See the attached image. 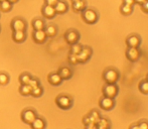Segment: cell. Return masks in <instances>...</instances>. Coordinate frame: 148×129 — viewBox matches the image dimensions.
Here are the masks:
<instances>
[{
    "instance_id": "1",
    "label": "cell",
    "mask_w": 148,
    "mask_h": 129,
    "mask_svg": "<svg viewBox=\"0 0 148 129\" xmlns=\"http://www.w3.org/2000/svg\"><path fill=\"white\" fill-rule=\"evenodd\" d=\"M82 18L86 23L94 24L99 19V14L95 9L92 8H86L84 11H82Z\"/></svg>"
},
{
    "instance_id": "2",
    "label": "cell",
    "mask_w": 148,
    "mask_h": 129,
    "mask_svg": "<svg viewBox=\"0 0 148 129\" xmlns=\"http://www.w3.org/2000/svg\"><path fill=\"white\" fill-rule=\"evenodd\" d=\"M119 72L114 68H109L104 72L103 79L107 84H116L119 80Z\"/></svg>"
},
{
    "instance_id": "3",
    "label": "cell",
    "mask_w": 148,
    "mask_h": 129,
    "mask_svg": "<svg viewBox=\"0 0 148 129\" xmlns=\"http://www.w3.org/2000/svg\"><path fill=\"white\" fill-rule=\"evenodd\" d=\"M56 103L59 106L60 109L68 110L72 107L73 105V100L72 98L68 95H60L59 97L56 99Z\"/></svg>"
},
{
    "instance_id": "4",
    "label": "cell",
    "mask_w": 148,
    "mask_h": 129,
    "mask_svg": "<svg viewBox=\"0 0 148 129\" xmlns=\"http://www.w3.org/2000/svg\"><path fill=\"white\" fill-rule=\"evenodd\" d=\"M92 49L90 47H83L82 49H81L80 53L77 55V58H78V63L84 64L86 62H88L92 57Z\"/></svg>"
},
{
    "instance_id": "5",
    "label": "cell",
    "mask_w": 148,
    "mask_h": 129,
    "mask_svg": "<svg viewBox=\"0 0 148 129\" xmlns=\"http://www.w3.org/2000/svg\"><path fill=\"white\" fill-rule=\"evenodd\" d=\"M36 117H37V114L33 109H25V110H23L21 113L22 121L26 124H29V125L34 121V119Z\"/></svg>"
},
{
    "instance_id": "6",
    "label": "cell",
    "mask_w": 148,
    "mask_h": 129,
    "mask_svg": "<svg viewBox=\"0 0 148 129\" xmlns=\"http://www.w3.org/2000/svg\"><path fill=\"white\" fill-rule=\"evenodd\" d=\"M26 27V21L20 17L14 18L11 21V28L13 32H25Z\"/></svg>"
},
{
    "instance_id": "7",
    "label": "cell",
    "mask_w": 148,
    "mask_h": 129,
    "mask_svg": "<svg viewBox=\"0 0 148 129\" xmlns=\"http://www.w3.org/2000/svg\"><path fill=\"white\" fill-rule=\"evenodd\" d=\"M118 94V87L116 84H106L103 88V95L105 97L115 98Z\"/></svg>"
},
{
    "instance_id": "8",
    "label": "cell",
    "mask_w": 148,
    "mask_h": 129,
    "mask_svg": "<svg viewBox=\"0 0 148 129\" xmlns=\"http://www.w3.org/2000/svg\"><path fill=\"white\" fill-rule=\"evenodd\" d=\"M41 14L45 18L47 19H53L57 16V12H56L55 6L51 5H47V4H45L41 8Z\"/></svg>"
},
{
    "instance_id": "9",
    "label": "cell",
    "mask_w": 148,
    "mask_h": 129,
    "mask_svg": "<svg viewBox=\"0 0 148 129\" xmlns=\"http://www.w3.org/2000/svg\"><path fill=\"white\" fill-rule=\"evenodd\" d=\"M64 39L69 45H74V43H78L80 39V33L75 30H70L64 34Z\"/></svg>"
},
{
    "instance_id": "10",
    "label": "cell",
    "mask_w": 148,
    "mask_h": 129,
    "mask_svg": "<svg viewBox=\"0 0 148 129\" xmlns=\"http://www.w3.org/2000/svg\"><path fill=\"white\" fill-rule=\"evenodd\" d=\"M140 49L138 47H128V49L126 51V57L130 62L134 63V62L138 61L140 58Z\"/></svg>"
},
{
    "instance_id": "11",
    "label": "cell",
    "mask_w": 148,
    "mask_h": 129,
    "mask_svg": "<svg viewBox=\"0 0 148 129\" xmlns=\"http://www.w3.org/2000/svg\"><path fill=\"white\" fill-rule=\"evenodd\" d=\"M32 38L34 40V43H38V45H41V43H45L47 41V35L45 33V30H34L32 33Z\"/></svg>"
},
{
    "instance_id": "12",
    "label": "cell",
    "mask_w": 148,
    "mask_h": 129,
    "mask_svg": "<svg viewBox=\"0 0 148 129\" xmlns=\"http://www.w3.org/2000/svg\"><path fill=\"white\" fill-rule=\"evenodd\" d=\"M115 105V101H114V98H109V97H105L104 96L100 100V107L103 110L106 111H109Z\"/></svg>"
},
{
    "instance_id": "13",
    "label": "cell",
    "mask_w": 148,
    "mask_h": 129,
    "mask_svg": "<svg viewBox=\"0 0 148 129\" xmlns=\"http://www.w3.org/2000/svg\"><path fill=\"white\" fill-rule=\"evenodd\" d=\"M141 43V38L137 34H131L126 38V45L128 47H138Z\"/></svg>"
},
{
    "instance_id": "14",
    "label": "cell",
    "mask_w": 148,
    "mask_h": 129,
    "mask_svg": "<svg viewBox=\"0 0 148 129\" xmlns=\"http://www.w3.org/2000/svg\"><path fill=\"white\" fill-rule=\"evenodd\" d=\"M55 9L57 14H64L69 10V5L64 0H59L55 5Z\"/></svg>"
},
{
    "instance_id": "15",
    "label": "cell",
    "mask_w": 148,
    "mask_h": 129,
    "mask_svg": "<svg viewBox=\"0 0 148 129\" xmlns=\"http://www.w3.org/2000/svg\"><path fill=\"white\" fill-rule=\"evenodd\" d=\"M47 80H49V84L53 85V86H59L62 82V79L60 76L59 73H51V74H49V77H47Z\"/></svg>"
},
{
    "instance_id": "16",
    "label": "cell",
    "mask_w": 148,
    "mask_h": 129,
    "mask_svg": "<svg viewBox=\"0 0 148 129\" xmlns=\"http://www.w3.org/2000/svg\"><path fill=\"white\" fill-rule=\"evenodd\" d=\"M30 125L32 129H45V127H47V122H45V120L43 118L37 116Z\"/></svg>"
},
{
    "instance_id": "17",
    "label": "cell",
    "mask_w": 148,
    "mask_h": 129,
    "mask_svg": "<svg viewBox=\"0 0 148 129\" xmlns=\"http://www.w3.org/2000/svg\"><path fill=\"white\" fill-rule=\"evenodd\" d=\"M72 7L75 12H82L87 8V2L86 0H78L76 2H73Z\"/></svg>"
},
{
    "instance_id": "18",
    "label": "cell",
    "mask_w": 148,
    "mask_h": 129,
    "mask_svg": "<svg viewBox=\"0 0 148 129\" xmlns=\"http://www.w3.org/2000/svg\"><path fill=\"white\" fill-rule=\"evenodd\" d=\"M12 39L16 43H22L26 39V32H13L12 33Z\"/></svg>"
},
{
    "instance_id": "19",
    "label": "cell",
    "mask_w": 148,
    "mask_h": 129,
    "mask_svg": "<svg viewBox=\"0 0 148 129\" xmlns=\"http://www.w3.org/2000/svg\"><path fill=\"white\" fill-rule=\"evenodd\" d=\"M58 73H59L60 76L62 77V80H69V79H71L73 76L72 70H71L69 67H62V68H60Z\"/></svg>"
},
{
    "instance_id": "20",
    "label": "cell",
    "mask_w": 148,
    "mask_h": 129,
    "mask_svg": "<svg viewBox=\"0 0 148 129\" xmlns=\"http://www.w3.org/2000/svg\"><path fill=\"white\" fill-rule=\"evenodd\" d=\"M31 25H32V28L34 30H45V22L41 18H35L31 22Z\"/></svg>"
},
{
    "instance_id": "21",
    "label": "cell",
    "mask_w": 148,
    "mask_h": 129,
    "mask_svg": "<svg viewBox=\"0 0 148 129\" xmlns=\"http://www.w3.org/2000/svg\"><path fill=\"white\" fill-rule=\"evenodd\" d=\"M45 32L47 33V37H53V36H56V34H57L58 28L55 24H49V25H45Z\"/></svg>"
},
{
    "instance_id": "22",
    "label": "cell",
    "mask_w": 148,
    "mask_h": 129,
    "mask_svg": "<svg viewBox=\"0 0 148 129\" xmlns=\"http://www.w3.org/2000/svg\"><path fill=\"white\" fill-rule=\"evenodd\" d=\"M12 5L13 4L10 3L8 0H4V1L0 2V10L4 13H7V12H10L12 10Z\"/></svg>"
},
{
    "instance_id": "23",
    "label": "cell",
    "mask_w": 148,
    "mask_h": 129,
    "mask_svg": "<svg viewBox=\"0 0 148 129\" xmlns=\"http://www.w3.org/2000/svg\"><path fill=\"white\" fill-rule=\"evenodd\" d=\"M31 91H32V88L28 84L21 85L19 88V93L22 96H29V95H31Z\"/></svg>"
},
{
    "instance_id": "24",
    "label": "cell",
    "mask_w": 148,
    "mask_h": 129,
    "mask_svg": "<svg viewBox=\"0 0 148 129\" xmlns=\"http://www.w3.org/2000/svg\"><path fill=\"white\" fill-rule=\"evenodd\" d=\"M120 12L125 16L130 15V14H132V12H133V6L122 4V6L120 7Z\"/></svg>"
},
{
    "instance_id": "25",
    "label": "cell",
    "mask_w": 148,
    "mask_h": 129,
    "mask_svg": "<svg viewBox=\"0 0 148 129\" xmlns=\"http://www.w3.org/2000/svg\"><path fill=\"white\" fill-rule=\"evenodd\" d=\"M31 78H32V76H31L30 74H28V73H23V74H21V75H20V77H19L20 84H21V85L28 84Z\"/></svg>"
},
{
    "instance_id": "26",
    "label": "cell",
    "mask_w": 148,
    "mask_h": 129,
    "mask_svg": "<svg viewBox=\"0 0 148 129\" xmlns=\"http://www.w3.org/2000/svg\"><path fill=\"white\" fill-rule=\"evenodd\" d=\"M42 93H43V89H42V87L39 85V86H37L32 89V91H31V96L36 97V98L40 97L41 95H42Z\"/></svg>"
},
{
    "instance_id": "27",
    "label": "cell",
    "mask_w": 148,
    "mask_h": 129,
    "mask_svg": "<svg viewBox=\"0 0 148 129\" xmlns=\"http://www.w3.org/2000/svg\"><path fill=\"white\" fill-rule=\"evenodd\" d=\"M9 76L6 73H0V85L1 86H5L9 83Z\"/></svg>"
},
{
    "instance_id": "28",
    "label": "cell",
    "mask_w": 148,
    "mask_h": 129,
    "mask_svg": "<svg viewBox=\"0 0 148 129\" xmlns=\"http://www.w3.org/2000/svg\"><path fill=\"white\" fill-rule=\"evenodd\" d=\"M139 91L143 94H148V81H142L139 83Z\"/></svg>"
},
{
    "instance_id": "29",
    "label": "cell",
    "mask_w": 148,
    "mask_h": 129,
    "mask_svg": "<svg viewBox=\"0 0 148 129\" xmlns=\"http://www.w3.org/2000/svg\"><path fill=\"white\" fill-rule=\"evenodd\" d=\"M72 45V47H71L70 53L74 54V55H78V54L81 51V49H82V47H83L79 43H74V45Z\"/></svg>"
},
{
    "instance_id": "30",
    "label": "cell",
    "mask_w": 148,
    "mask_h": 129,
    "mask_svg": "<svg viewBox=\"0 0 148 129\" xmlns=\"http://www.w3.org/2000/svg\"><path fill=\"white\" fill-rule=\"evenodd\" d=\"M97 123H98V125H97L98 129H107L109 127V122H108L107 119H104V118L99 119V121H98Z\"/></svg>"
},
{
    "instance_id": "31",
    "label": "cell",
    "mask_w": 148,
    "mask_h": 129,
    "mask_svg": "<svg viewBox=\"0 0 148 129\" xmlns=\"http://www.w3.org/2000/svg\"><path fill=\"white\" fill-rule=\"evenodd\" d=\"M69 63L71 64H78V58H77V55H74V54H71L69 55Z\"/></svg>"
},
{
    "instance_id": "32",
    "label": "cell",
    "mask_w": 148,
    "mask_h": 129,
    "mask_svg": "<svg viewBox=\"0 0 148 129\" xmlns=\"http://www.w3.org/2000/svg\"><path fill=\"white\" fill-rule=\"evenodd\" d=\"M28 85H29V86L31 87V88H35V87H37V86H39V81L37 80V79H35V78H31L30 79V81H29V83H28Z\"/></svg>"
},
{
    "instance_id": "33",
    "label": "cell",
    "mask_w": 148,
    "mask_h": 129,
    "mask_svg": "<svg viewBox=\"0 0 148 129\" xmlns=\"http://www.w3.org/2000/svg\"><path fill=\"white\" fill-rule=\"evenodd\" d=\"M138 126L140 129H148V122L147 121H140L138 123Z\"/></svg>"
},
{
    "instance_id": "34",
    "label": "cell",
    "mask_w": 148,
    "mask_h": 129,
    "mask_svg": "<svg viewBox=\"0 0 148 129\" xmlns=\"http://www.w3.org/2000/svg\"><path fill=\"white\" fill-rule=\"evenodd\" d=\"M59 0H45V4H47V5H51V6H55L56 4L58 3Z\"/></svg>"
},
{
    "instance_id": "35",
    "label": "cell",
    "mask_w": 148,
    "mask_h": 129,
    "mask_svg": "<svg viewBox=\"0 0 148 129\" xmlns=\"http://www.w3.org/2000/svg\"><path fill=\"white\" fill-rule=\"evenodd\" d=\"M141 6H142V10H143V11H144L145 13H148V0H146V1H145Z\"/></svg>"
},
{
    "instance_id": "36",
    "label": "cell",
    "mask_w": 148,
    "mask_h": 129,
    "mask_svg": "<svg viewBox=\"0 0 148 129\" xmlns=\"http://www.w3.org/2000/svg\"><path fill=\"white\" fill-rule=\"evenodd\" d=\"M123 4H126V5L134 6L135 1L134 0H123Z\"/></svg>"
},
{
    "instance_id": "37",
    "label": "cell",
    "mask_w": 148,
    "mask_h": 129,
    "mask_svg": "<svg viewBox=\"0 0 148 129\" xmlns=\"http://www.w3.org/2000/svg\"><path fill=\"white\" fill-rule=\"evenodd\" d=\"M135 1V4H139V5H142L146 0H134Z\"/></svg>"
},
{
    "instance_id": "38",
    "label": "cell",
    "mask_w": 148,
    "mask_h": 129,
    "mask_svg": "<svg viewBox=\"0 0 148 129\" xmlns=\"http://www.w3.org/2000/svg\"><path fill=\"white\" fill-rule=\"evenodd\" d=\"M129 129H140L138 126V124H132V125L129 127Z\"/></svg>"
},
{
    "instance_id": "39",
    "label": "cell",
    "mask_w": 148,
    "mask_h": 129,
    "mask_svg": "<svg viewBox=\"0 0 148 129\" xmlns=\"http://www.w3.org/2000/svg\"><path fill=\"white\" fill-rule=\"evenodd\" d=\"M8 1H9L11 4H15V3H17V2L19 1V0H8Z\"/></svg>"
},
{
    "instance_id": "40",
    "label": "cell",
    "mask_w": 148,
    "mask_h": 129,
    "mask_svg": "<svg viewBox=\"0 0 148 129\" xmlns=\"http://www.w3.org/2000/svg\"><path fill=\"white\" fill-rule=\"evenodd\" d=\"M72 2H76V1H78V0H71Z\"/></svg>"
},
{
    "instance_id": "41",
    "label": "cell",
    "mask_w": 148,
    "mask_h": 129,
    "mask_svg": "<svg viewBox=\"0 0 148 129\" xmlns=\"http://www.w3.org/2000/svg\"><path fill=\"white\" fill-rule=\"evenodd\" d=\"M146 80L148 81V75H147V78H146Z\"/></svg>"
},
{
    "instance_id": "42",
    "label": "cell",
    "mask_w": 148,
    "mask_h": 129,
    "mask_svg": "<svg viewBox=\"0 0 148 129\" xmlns=\"http://www.w3.org/2000/svg\"><path fill=\"white\" fill-rule=\"evenodd\" d=\"M1 1H4V0H0V2H1Z\"/></svg>"
},
{
    "instance_id": "43",
    "label": "cell",
    "mask_w": 148,
    "mask_h": 129,
    "mask_svg": "<svg viewBox=\"0 0 148 129\" xmlns=\"http://www.w3.org/2000/svg\"><path fill=\"white\" fill-rule=\"evenodd\" d=\"M0 32H1V27H0Z\"/></svg>"
}]
</instances>
